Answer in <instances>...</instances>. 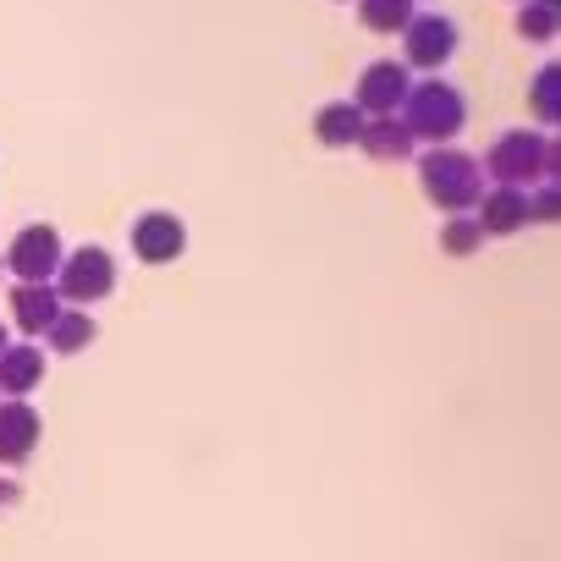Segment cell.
<instances>
[{
    "label": "cell",
    "mask_w": 561,
    "mask_h": 561,
    "mask_svg": "<svg viewBox=\"0 0 561 561\" xmlns=\"http://www.w3.org/2000/svg\"><path fill=\"white\" fill-rule=\"evenodd\" d=\"M419 187H424V198H430L440 215H473V204L484 198L479 154H468V149H457V144H440V149L419 154Z\"/></svg>",
    "instance_id": "cell-1"
},
{
    "label": "cell",
    "mask_w": 561,
    "mask_h": 561,
    "mask_svg": "<svg viewBox=\"0 0 561 561\" xmlns=\"http://www.w3.org/2000/svg\"><path fill=\"white\" fill-rule=\"evenodd\" d=\"M402 127L419 138V144H430V149H440V144H457V133L468 127V100H462V89H451L446 78H419L413 89H408V100H402Z\"/></svg>",
    "instance_id": "cell-2"
},
{
    "label": "cell",
    "mask_w": 561,
    "mask_h": 561,
    "mask_svg": "<svg viewBox=\"0 0 561 561\" xmlns=\"http://www.w3.org/2000/svg\"><path fill=\"white\" fill-rule=\"evenodd\" d=\"M545 133L539 127H506L490 149H484V165L495 176V187H534L545 182Z\"/></svg>",
    "instance_id": "cell-3"
},
{
    "label": "cell",
    "mask_w": 561,
    "mask_h": 561,
    "mask_svg": "<svg viewBox=\"0 0 561 561\" xmlns=\"http://www.w3.org/2000/svg\"><path fill=\"white\" fill-rule=\"evenodd\" d=\"M50 287L61 293L67 309H94V304H105V298L116 293V259H111L105 248L83 242L78 253L61 259V270H56Z\"/></svg>",
    "instance_id": "cell-4"
},
{
    "label": "cell",
    "mask_w": 561,
    "mask_h": 561,
    "mask_svg": "<svg viewBox=\"0 0 561 561\" xmlns=\"http://www.w3.org/2000/svg\"><path fill=\"white\" fill-rule=\"evenodd\" d=\"M457 45H462V34L446 12H413V23L402 28V67L440 78V67L457 56Z\"/></svg>",
    "instance_id": "cell-5"
},
{
    "label": "cell",
    "mask_w": 561,
    "mask_h": 561,
    "mask_svg": "<svg viewBox=\"0 0 561 561\" xmlns=\"http://www.w3.org/2000/svg\"><path fill=\"white\" fill-rule=\"evenodd\" d=\"M61 259H67V248H61V231H56L50 220L23 226V231L12 237V248H7V270L23 280V287H45V280H56Z\"/></svg>",
    "instance_id": "cell-6"
},
{
    "label": "cell",
    "mask_w": 561,
    "mask_h": 561,
    "mask_svg": "<svg viewBox=\"0 0 561 561\" xmlns=\"http://www.w3.org/2000/svg\"><path fill=\"white\" fill-rule=\"evenodd\" d=\"M133 242V259L138 264H176L187 253V220L171 215V209H144L127 231Z\"/></svg>",
    "instance_id": "cell-7"
},
{
    "label": "cell",
    "mask_w": 561,
    "mask_h": 561,
    "mask_svg": "<svg viewBox=\"0 0 561 561\" xmlns=\"http://www.w3.org/2000/svg\"><path fill=\"white\" fill-rule=\"evenodd\" d=\"M408 89H413V72L402 61H369L358 72V83H353V105L364 116H397L402 100H408Z\"/></svg>",
    "instance_id": "cell-8"
},
{
    "label": "cell",
    "mask_w": 561,
    "mask_h": 561,
    "mask_svg": "<svg viewBox=\"0 0 561 561\" xmlns=\"http://www.w3.org/2000/svg\"><path fill=\"white\" fill-rule=\"evenodd\" d=\"M45 386V347L39 342H12L0 353V402H28Z\"/></svg>",
    "instance_id": "cell-9"
},
{
    "label": "cell",
    "mask_w": 561,
    "mask_h": 561,
    "mask_svg": "<svg viewBox=\"0 0 561 561\" xmlns=\"http://www.w3.org/2000/svg\"><path fill=\"white\" fill-rule=\"evenodd\" d=\"M45 419L28 402H0V462H28L39 451Z\"/></svg>",
    "instance_id": "cell-10"
},
{
    "label": "cell",
    "mask_w": 561,
    "mask_h": 561,
    "mask_svg": "<svg viewBox=\"0 0 561 561\" xmlns=\"http://www.w3.org/2000/svg\"><path fill=\"white\" fill-rule=\"evenodd\" d=\"M473 220H479V231L484 237H517L523 226H528V198H523V187H484V198L473 204Z\"/></svg>",
    "instance_id": "cell-11"
},
{
    "label": "cell",
    "mask_w": 561,
    "mask_h": 561,
    "mask_svg": "<svg viewBox=\"0 0 561 561\" xmlns=\"http://www.w3.org/2000/svg\"><path fill=\"white\" fill-rule=\"evenodd\" d=\"M358 149L380 165H397V160H413L419 154V138L402 127V116H369L364 133H358Z\"/></svg>",
    "instance_id": "cell-12"
},
{
    "label": "cell",
    "mask_w": 561,
    "mask_h": 561,
    "mask_svg": "<svg viewBox=\"0 0 561 561\" xmlns=\"http://www.w3.org/2000/svg\"><path fill=\"white\" fill-rule=\"evenodd\" d=\"M61 309H67V304H61V293L50 287V280H45V287H12V325H18L28 342L45 336Z\"/></svg>",
    "instance_id": "cell-13"
},
{
    "label": "cell",
    "mask_w": 561,
    "mask_h": 561,
    "mask_svg": "<svg viewBox=\"0 0 561 561\" xmlns=\"http://www.w3.org/2000/svg\"><path fill=\"white\" fill-rule=\"evenodd\" d=\"M364 111L353 105V100H325L320 111H314V138L325 144V149H353L358 144V133H364Z\"/></svg>",
    "instance_id": "cell-14"
},
{
    "label": "cell",
    "mask_w": 561,
    "mask_h": 561,
    "mask_svg": "<svg viewBox=\"0 0 561 561\" xmlns=\"http://www.w3.org/2000/svg\"><path fill=\"white\" fill-rule=\"evenodd\" d=\"M94 336H100V325H94V314H89V309H61V314H56V325L45 331V347H50V353H61V358H78L83 347H94Z\"/></svg>",
    "instance_id": "cell-15"
},
{
    "label": "cell",
    "mask_w": 561,
    "mask_h": 561,
    "mask_svg": "<svg viewBox=\"0 0 561 561\" xmlns=\"http://www.w3.org/2000/svg\"><path fill=\"white\" fill-rule=\"evenodd\" d=\"M528 111H534V122H545V127L561 133V61H545L528 78Z\"/></svg>",
    "instance_id": "cell-16"
},
{
    "label": "cell",
    "mask_w": 561,
    "mask_h": 561,
    "mask_svg": "<svg viewBox=\"0 0 561 561\" xmlns=\"http://www.w3.org/2000/svg\"><path fill=\"white\" fill-rule=\"evenodd\" d=\"M517 39L523 45H550L561 34V12H556V0H517V18H512Z\"/></svg>",
    "instance_id": "cell-17"
},
{
    "label": "cell",
    "mask_w": 561,
    "mask_h": 561,
    "mask_svg": "<svg viewBox=\"0 0 561 561\" xmlns=\"http://www.w3.org/2000/svg\"><path fill=\"white\" fill-rule=\"evenodd\" d=\"M413 12H419V0H358L364 28L380 34V39H402V28L413 23Z\"/></svg>",
    "instance_id": "cell-18"
},
{
    "label": "cell",
    "mask_w": 561,
    "mask_h": 561,
    "mask_svg": "<svg viewBox=\"0 0 561 561\" xmlns=\"http://www.w3.org/2000/svg\"><path fill=\"white\" fill-rule=\"evenodd\" d=\"M435 242H440V253H446V259H473V253L484 248V231H479V220H473V215H446Z\"/></svg>",
    "instance_id": "cell-19"
},
{
    "label": "cell",
    "mask_w": 561,
    "mask_h": 561,
    "mask_svg": "<svg viewBox=\"0 0 561 561\" xmlns=\"http://www.w3.org/2000/svg\"><path fill=\"white\" fill-rule=\"evenodd\" d=\"M523 198H528V226H561V182H534V187H523Z\"/></svg>",
    "instance_id": "cell-20"
},
{
    "label": "cell",
    "mask_w": 561,
    "mask_h": 561,
    "mask_svg": "<svg viewBox=\"0 0 561 561\" xmlns=\"http://www.w3.org/2000/svg\"><path fill=\"white\" fill-rule=\"evenodd\" d=\"M545 176H550V182H561V133L545 144Z\"/></svg>",
    "instance_id": "cell-21"
},
{
    "label": "cell",
    "mask_w": 561,
    "mask_h": 561,
    "mask_svg": "<svg viewBox=\"0 0 561 561\" xmlns=\"http://www.w3.org/2000/svg\"><path fill=\"white\" fill-rule=\"evenodd\" d=\"M18 501H23V484L18 479H0V512H12Z\"/></svg>",
    "instance_id": "cell-22"
},
{
    "label": "cell",
    "mask_w": 561,
    "mask_h": 561,
    "mask_svg": "<svg viewBox=\"0 0 561 561\" xmlns=\"http://www.w3.org/2000/svg\"><path fill=\"white\" fill-rule=\"evenodd\" d=\"M7 347H12V342H7V331H0V353H7Z\"/></svg>",
    "instance_id": "cell-23"
},
{
    "label": "cell",
    "mask_w": 561,
    "mask_h": 561,
    "mask_svg": "<svg viewBox=\"0 0 561 561\" xmlns=\"http://www.w3.org/2000/svg\"><path fill=\"white\" fill-rule=\"evenodd\" d=\"M336 7H353V0H336Z\"/></svg>",
    "instance_id": "cell-24"
},
{
    "label": "cell",
    "mask_w": 561,
    "mask_h": 561,
    "mask_svg": "<svg viewBox=\"0 0 561 561\" xmlns=\"http://www.w3.org/2000/svg\"><path fill=\"white\" fill-rule=\"evenodd\" d=\"M0 264H7V259H0Z\"/></svg>",
    "instance_id": "cell-25"
}]
</instances>
